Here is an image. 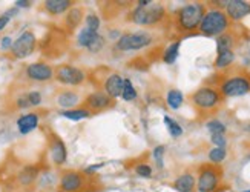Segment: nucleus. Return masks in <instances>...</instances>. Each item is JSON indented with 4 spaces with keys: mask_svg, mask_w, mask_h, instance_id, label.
<instances>
[{
    "mask_svg": "<svg viewBox=\"0 0 250 192\" xmlns=\"http://www.w3.org/2000/svg\"><path fill=\"white\" fill-rule=\"evenodd\" d=\"M26 95H28V102L31 106H40L42 105V94L39 91H31Z\"/></svg>",
    "mask_w": 250,
    "mask_h": 192,
    "instance_id": "37",
    "label": "nucleus"
},
{
    "mask_svg": "<svg viewBox=\"0 0 250 192\" xmlns=\"http://www.w3.org/2000/svg\"><path fill=\"white\" fill-rule=\"evenodd\" d=\"M250 14V2L246 0H229L226 5V16L229 17V20L238 22L243 20Z\"/></svg>",
    "mask_w": 250,
    "mask_h": 192,
    "instance_id": "13",
    "label": "nucleus"
},
{
    "mask_svg": "<svg viewBox=\"0 0 250 192\" xmlns=\"http://www.w3.org/2000/svg\"><path fill=\"white\" fill-rule=\"evenodd\" d=\"M102 166H103V163H99V165H95V166H89V168H86V169H84V172H86V174L95 172V171H97V169H100Z\"/></svg>",
    "mask_w": 250,
    "mask_h": 192,
    "instance_id": "42",
    "label": "nucleus"
},
{
    "mask_svg": "<svg viewBox=\"0 0 250 192\" xmlns=\"http://www.w3.org/2000/svg\"><path fill=\"white\" fill-rule=\"evenodd\" d=\"M165 125L167 126V131H169V134L172 135V137H180V135H183V128L180 126V123H177L173 119H170L169 115H165Z\"/></svg>",
    "mask_w": 250,
    "mask_h": 192,
    "instance_id": "29",
    "label": "nucleus"
},
{
    "mask_svg": "<svg viewBox=\"0 0 250 192\" xmlns=\"http://www.w3.org/2000/svg\"><path fill=\"white\" fill-rule=\"evenodd\" d=\"M210 142L215 145V148H226V145H227L224 134H212Z\"/></svg>",
    "mask_w": 250,
    "mask_h": 192,
    "instance_id": "38",
    "label": "nucleus"
},
{
    "mask_svg": "<svg viewBox=\"0 0 250 192\" xmlns=\"http://www.w3.org/2000/svg\"><path fill=\"white\" fill-rule=\"evenodd\" d=\"M80 103V97L72 91H63L57 95V105L64 111L74 109Z\"/></svg>",
    "mask_w": 250,
    "mask_h": 192,
    "instance_id": "17",
    "label": "nucleus"
},
{
    "mask_svg": "<svg viewBox=\"0 0 250 192\" xmlns=\"http://www.w3.org/2000/svg\"><path fill=\"white\" fill-rule=\"evenodd\" d=\"M13 39H11L9 36H6V37H3L2 39V43H0V46H2V49L3 51H6V49H9L11 51V46H13Z\"/></svg>",
    "mask_w": 250,
    "mask_h": 192,
    "instance_id": "40",
    "label": "nucleus"
},
{
    "mask_svg": "<svg viewBox=\"0 0 250 192\" xmlns=\"http://www.w3.org/2000/svg\"><path fill=\"white\" fill-rule=\"evenodd\" d=\"M235 60V52L233 49L232 51H224V52H220L218 56H216V60H215V68L216 69H224L227 66H230Z\"/></svg>",
    "mask_w": 250,
    "mask_h": 192,
    "instance_id": "24",
    "label": "nucleus"
},
{
    "mask_svg": "<svg viewBox=\"0 0 250 192\" xmlns=\"http://www.w3.org/2000/svg\"><path fill=\"white\" fill-rule=\"evenodd\" d=\"M104 46V37L103 36H100V34H97L95 37H94V40L89 43V46L86 48L89 52H92V54H97V52H100L102 51V48Z\"/></svg>",
    "mask_w": 250,
    "mask_h": 192,
    "instance_id": "32",
    "label": "nucleus"
},
{
    "mask_svg": "<svg viewBox=\"0 0 250 192\" xmlns=\"http://www.w3.org/2000/svg\"><path fill=\"white\" fill-rule=\"evenodd\" d=\"M84 186V177L77 171H66L60 177L62 192H80Z\"/></svg>",
    "mask_w": 250,
    "mask_h": 192,
    "instance_id": "11",
    "label": "nucleus"
},
{
    "mask_svg": "<svg viewBox=\"0 0 250 192\" xmlns=\"http://www.w3.org/2000/svg\"><path fill=\"white\" fill-rule=\"evenodd\" d=\"M184 102V95L178 89H170L167 92V106L170 109H180Z\"/></svg>",
    "mask_w": 250,
    "mask_h": 192,
    "instance_id": "25",
    "label": "nucleus"
},
{
    "mask_svg": "<svg viewBox=\"0 0 250 192\" xmlns=\"http://www.w3.org/2000/svg\"><path fill=\"white\" fill-rule=\"evenodd\" d=\"M60 115H63L64 119L72 120V122H80L91 117V111L86 108H77V109H69V111H62Z\"/></svg>",
    "mask_w": 250,
    "mask_h": 192,
    "instance_id": "22",
    "label": "nucleus"
},
{
    "mask_svg": "<svg viewBox=\"0 0 250 192\" xmlns=\"http://www.w3.org/2000/svg\"><path fill=\"white\" fill-rule=\"evenodd\" d=\"M220 94L224 97H241L250 92V76L249 74H235L226 77L220 85Z\"/></svg>",
    "mask_w": 250,
    "mask_h": 192,
    "instance_id": "5",
    "label": "nucleus"
},
{
    "mask_svg": "<svg viewBox=\"0 0 250 192\" xmlns=\"http://www.w3.org/2000/svg\"><path fill=\"white\" fill-rule=\"evenodd\" d=\"M39 114L37 112H28L20 115L17 119V129L21 135H26L29 132H32L39 126Z\"/></svg>",
    "mask_w": 250,
    "mask_h": 192,
    "instance_id": "16",
    "label": "nucleus"
},
{
    "mask_svg": "<svg viewBox=\"0 0 250 192\" xmlns=\"http://www.w3.org/2000/svg\"><path fill=\"white\" fill-rule=\"evenodd\" d=\"M16 14H17V8L14 6V8L8 9L5 14L0 16V31L6 28V25L11 22V19H13V16H16Z\"/></svg>",
    "mask_w": 250,
    "mask_h": 192,
    "instance_id": "35",
    "label": "nucleus"
},
{
    "mask_svg": "<svg viewBox=\"0 0 250 192\" xmlns=\"http://www.w3.org/2000/svg\"><path fill=\"white\" fill-rule=\"evenodd\" d=\"M135 174L138 177H143V178H149L152 175V168L147 163H140L135 166Z\"/></svg>",
    "mask_w": 250,
    "mask_h": 192,
    "instance_id": "36",
    "label": "nucleus"
},
{
    "mask_svg": "<svg viewBox=\"0 0 250 192\" xmlns=\"http://www.w3.org/2000/svg\"><path fill=\"white\" fill-rule=\"evenodd\" d=\"M247 129H249V131H250V125H249V126H247Z\"/></svg>",
    "mask_w": 250,
    "mask_h": 192,
    "instance_id": "44",
    "label": "nucleus"
},
{
    "mask_svg": "<svg viewBox=\"0 0 250 192\" xmlns=\"http://www.w3.org/2000/svg\"><path fill=\"white\" fill-rule=\"evenodd\" d=\"M86 22V28H89L92 31H95V33H99V28H100V19L97 17L95 14H88L84 19Z\"/></svg>",
    "mask_w": 250,
    "mask_h": 192,
    "instance_id": "34",
    "label": "nucleus"
},
{
    "mask_svg": "<svg viewBox=\"0 0 250 192\" xmlns=\"http://www.w3.org/2000/svg\"><path fill=\"white\" fill-rule=\"evenodd\" d=\"M180 46H181V42L177 40V42H173V43H170L165 52H163V62L167 63V65H173V63L177 62L178 59V54H180Z\"/></svg>",
    "mask_w": 250,
    "mask_h": 192,
    "instance_id": "21",
    "label": "nucleus"
},
{
    "mask_svg": "<svg viewBox=\"0 0 250 192\" xmlns=\"http://www.w3.org/2000/svg\"><path fill=\"white\" fill-rule=\"evenodd\" d=\"M166 17V8L160 2H150L147 5H138L132 14L130 20L140 26H152L160 23L163 19Z\"/></svg>",
    "mask_w": 250,
    "mask_h": 192,
    "instance_id": "2",
    "label": "nucleus"
},
{
    "mask_svg": "<svg viewBox=\"0 0 250 192\" xmlns=\"http://www.w3.org/2000/svg\"><path fill=\"white\" fill-rule=\"evenodd\" d=\"M206 14V8L200 2L188 3L177 13V25L181 31H195L200 28L201 20Z\"/></svg>",
    "mask_w": 250,
    "mask_h": 192,
    "instance_id": "3",
    "label": "nucleus"
},
{
    "mask_svg": "<svg viewBox=\"0 0 250 192\" xmlns=\"http://www.w3.org/2000/svg\"><path fill=\"white\" fill-rule=\"evenodd\" d=\"M99 34V33H95V31H92V29H89V28H83L80 33H79V36H77V45L79 46H82V48H88L89 46V43L94 40V37Z\"/></svg>",
    "mask_w": 250,
    "mask_h": 192,
    "instance_id": "26",
    "label": "nucleus"
},
{
    "mask_svg": "<svg viewBox=\"0 0 250 192\" xmlns=\"http://www.w3.org/2000/svg\"><path fill=\"white\" fill-rule=\"evenodd\" d=\"M26 77L32 82H49L54 77V69L48 63L36 62L26 66Z\"/></svg>",
    "mask_w": 250,
    "mask_h": 192,
    "instance_id": "10",
    "label": "nucleus"
},
{
    "mask_svg": "<svg viewBox=\"0 0 250 192\" xmlns=\"http://www.w3.org/2000/svg\"><path fill=\"white\" fill-rule=\"evenodd\" d=\"M206 128H208L210 134H226V129H227L226 125L220 120H216V119L209 120L208 123H206Z\"/></svg>",
    "mask_w": 250,
    "mask_h": 192,
    "instance_id": "31",
    "label": "nucleus"
},
{
    "mask_svg": "<svg viewBox=\"0 0 250 192\" xmlns=\"http://www.w3.org/2000/svg\"><path fill=\"white\" fill-rule=\"evenodd\" d=\"M82 16H83V11L80 8H71L66 16V26L69 29L77 28L82 22Z\"/></svg>",
    "mask_w": 250,
    "mask_h": 192,
    "instance_id": "27",
    "label": "nucleus"
},
{
    "mask_svg": "<svg viewBox=\"0 0 250 192\" xmlns=\"http://www.w3.org/2000/svg\"><path fill=\"white\" fill-rule=\"evenodd\" d=\"M243 192H250V189H247V191H243Z\"/></svg>",
    "mask_w": 250,
    "mask_h": 192,
    "instance_id": "43",
    "label": "nucleus"
},
{
    "mask_svg": "<svg viewBox=\"0 0 250 192\" xmlns=\"http://www.w3.org/2000/svg\"><path fill=\"white\" fill-rule=\"evenodd\" d=\"M195 177L192 174H183L180 175L175 181H173V189L178 191V192H192L195 188Z\"/></svg>",
    "mask_w": 250,
    "mask_h": 192,
    "instance_id": "20",
    "label": "nucleus"
},
{
    "mask_svg": "<svg viewBox=\"0 0 250 192\" xmlns=\"http://www.w3.org/2000/svg\"><path fill=\"white\" fill-rule=\"evenodd\" d=\"M16 106H17V108L19 109H26V108H29V102H28V95L26 94H23V95H20V97L16 100Z\"/></svg>",
    "mask_w": 250,
    "mask_h": 192,
    "instance_id": "39",
    "label": "nucleus"
},
{
    "mask_svg": "<svg viewBox=\"0 0 250 192\" xmlns=\"http://www.w3.org/2000/svg\"><path fill=\"white\" fill-rule=\"evenodd\" d=\"M71 5L72 2H69V0H46V2L43 3V6H45V9L51 16L63 14L64 11L71 9Z\"/></svg>",
    "mask_w": 250,
    "mask_h": 192,
    "instance_id": "19",
    "label": "nucleus"
},
{
    "mask_svg": "<svg viewBox=\"0 0 250 192\" xmlns=\"http://www.w3.org/2000/svg\"><path fill=\"white\" fill-rule=\"evenodd\" d=\"M221 169L213 165H206L200 169L197 189L200 192H215L221 181Z\"/></svg>",
    "mask_w": 250,
    "mask_h": 192,
    "instance_id": "7",
    "label": "nucleus"
},
{
    "mask_svg": "<svg viewBox=\"0 0 250 192\" xmlns=\"http://www.w3.org/2000/svg\"><path fill=\"white\" fill-rule=\"evenodd\" d=\"M221 94L212 86H203L192 94V103L200 112H212L221 105Z\"/></svg>",
    "mask_w": 250,
    "mask_h": 192,
    "instance_id": "4",
    "label": "nucleus"
},
{
    "mask_svg": "<svg viewBox=\"0 0 250 192\" xmlns=\"http://www.w3.org/2000/svg\"><path fill=\"white\" fill-rule=\"evenodd\" d=\"M154 39L147 33V31H138V33H130V34H123L120 39L117 40L115 48L122 52L127 51H138L149 46Z\"/></svg>",
    "mask_w": 250,
    "mask_h": 192,
    "instance_id": "6",
    "label": "nucleus"
},
{
    "mask_svg": "<svg viewBox=\"0 0 250 192\" xmlns=\"http://www.w3.org/2000/svg\"><path fill=\"white\" fill-rule=\"evenodd\" d=\"M36 45H37L36 34L32 33V31H25V33H21L13 42L11 54H13V57H16V59H26L34 52Z\"/></svg>",
    "mask_w": 250,
    "mask_h": 192,
    "instance_id": "8",
    "label": "nucleus"
},
{
    "mask_svg": "<svg viewBox=\"0 0 250 192\" xmlns=\"http://www.w3.org/2000/svg\"><path fill=\"white\" fill-rule=\"evenodd\" d=\"M227 157V151H226V148H213L209 151V160L212 163L215 165H218L221 162H224Z\"/></svg>",
    "mask_w": 250,
    "mask_h": 192,
    "instance_id": "30",
    "label": "nucleus"
},
{
    "mask_svg": "<svg viewBox=\"0 0 250 192\" xmlns=\"http://www.w3.org/2000/svg\"><path fill=\"white\" fill-rule=\"evenodd\" d=\"M123 85H125V77H122L120 74H117V72H112L104 82V92L109 95L111 99H118V97H122Z\"/></svg>",
    "mask_w": 250,
    "mask_h": 192,
    "instance_id": "15",
    "label": "nucleus"
},
{
    "mask_svg": "<svg viewBox=\"0 0 250 192\" xmlns=\"http://www.w3.org/2000/svg\"><path fill=\"white\" fill-rule=\"evenodd\" d=\"M165 151H166V148L163 146V145H160V146H157V148H154V151H152V155H154V158H155V162H157V166L161 169L163 166H165Z\"/></svg>",
    "mask_w": 250,
    "mask_h": 192,
    "instance_id": "33",
    "label": "nucleus"
},
{
    "mask_svg": "<svg viewBox=\"0 0 250 192\" xmlns=\"http://www.w3.org/2000/svg\"><path fill=\"white\" fill-rule=\"evenodd\" d=\"M84 103L89 108V111H103L107 106H111L112 99L104 91H97V92L89 94L88 97H86Z\"/></svg>",
    "mask_w": 250,
    "mask_h": 192,
    "instance_id": "14",
    "label": "nucleus"
},
{
    "mask_svg": "<svg viewBox=\"0 0 250 192\" xmlns=\"http://www.w3.org/2000/svg\"><path fill=\"white\" fill-rule=\"evenodd\" d=\"M37 177H39V168L32 166V165H28V166H25L19 172L17 180H19V183L21 186H31L37 180Z\"/></svg>",
    "mask_w": 250,
    "mask_h": 192,
    "instance_id": "18",
    "label": "nucleus"
},
{
    "mask_svg": "<svg viewBox=\"0 0 250 192\" xmlns=\"http://www.w3.org/2000/svg\"><path fill=\"white\" fill-rule=\"evenodd\" d=\"M16 8H29L31 6V2H28V0H17V2L14 3Z\"/></svg>",
    "mask_w": 250,
    "mask_h": 192,
    "instance_id": "41",
    "label": "nucleus"
},
{
    "mask_svg": "<svg viewBox=\"0 0 250 192\" xmlns=\"http://www.w3.org/2000/svg\"><path fill=\"white\" fill-rule=\"evenodd\" d=\"M49 155L54 165H57V166L64 165L68 160L66 145H64L62 138L56 134H51V138H49Z\"/></svg>",
    "mask_w": 250,
    "mask_h": 192,
    "instance_id": "12",
    "label": "nucleus"
},
{
    "mask_svg": "<svg viewBox=\"0 0 250 192\" xmlns=\"http://www.w3.org/2000/svg\"><path fill=\"white\" fill-rule=\"evenodd\" d=\"M56 80L62 85H68V86H79L86 79L84 71H82L77 66L72 65H62L57 68V71L54 72Z\"/></svg>",
    "mask_w": 250,
    "mask_h": 192,
    "instance_id": "9",
    "label": "nucleus"
},
{
    "mask_svg": "<svg viewBox=\"0 0 250 192\" xmlns=\"http://www.w3.org/2000/svg\"><path fill=\"white\" fill-rule=\"evenodd\" d=\"M122 99H123L125 102H134V100L137 99V89H135V86H134V83L130 82V79H125Z\"/></svg>",
    "mask_w": 250,
    "mask_h": 192,
    "instance_id": "28",
    "label": "nucleus"
},
{
    "mask_svg": "<svg viewBox=\"0 0 250 192\" xmlns=\"http://www.w3.org/2000/svg\"><path fill=\"white\" fill-rule=\"evenodd\" d=\"M229 26H230V20L226 16V13L218 8H213V9H209V11H206L198 29L203 36L220 37L224 33H227Z\"/></svg>",
    "mask_w": 250,
    "mask_h": 192,
    "instance_id": "1",
    "label": "nucleus"
},
{
    "mask_svg": "<svg viewBox=\"0 0 250 192\" xmlns=\"http://www.w3.org/2000/svg\"><path fill=\"white\" fill-rule=\"evenodd\" d=\"M233 45H235V39L229 33H224L223 36L216 37V52H218V54L224 51H232Z\"/></svg>",
    "mask_w": 250,
    "mask_h": 192,
    "instance_id": "23",
    "label": "nucleus"
}]
</instances>
